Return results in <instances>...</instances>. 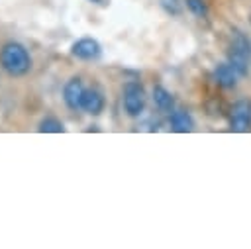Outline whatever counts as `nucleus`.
Instances as JSON below:
<instances>
[{
	"instance_id": "f257e3e1",
	"label": "nucleus",
	"mask_w": 251,
	"mask_h": 249,
	"mask_svg": "<svg viewBox=\"0 0 251 249\" xmlns=\"http://www.w3.org/2000/svg\"><path fill=\"white\" fill-rule=\"evenodd\" d=\"M31 55L20 41H6L0 47V67L10 76H25L31 71Z\"/></svg>"
},
{
	"instance_id": "f03ea898",
	"label": "nucleus",
	"mask_w": 251,
	"mask_h": 249,
	"mask_svg": "<svg viewBox=\"0 0 251 249\" xmlns=\"http://www.w3.org/2000/svg\"><path fill=\"white\" fill-rule=\"evenodd\" d=\"M122 106L126 116L139 118L147 106V92L139 80H127L122 88Z\"/></svg>"
},
{
	"instance_id": "7ed1b4c3",
	"label": "nucleus",
	"mask_w": 251,
	"mask_h": 249,
	"mask_svg": "<svg viewBox=\"0 0 251 249\" xmlns=\"http://www.w3.org/2000/svg\"><path fill=\"white\" fill-rule=\"evenodd\" d=\"M227 124H229V129L235 133H243L251 129V100L249 98H239L231 104L229 114H227Z\"/></svg>"
},
{
	"instance_id": "20e7f679",
	"label": "nucleus",
	"mask_w": 251,
	"mask_h": 249,
	"mask_svg": "<svg viewBox=\"0 0 251 249\" xmlns=\"http://www.w3.org/2000/svg\"><path fill=\"white\" fill-rule=\"evenodd\" d=\"M86 86L80 76H71L63 86V102L69 110H82V98H84Z\"/></svg>"
},
{
	"instance_id": "39448f33",
	"label": "nucleus",
	"mask_w": 251,
	"mask_h": 249,
	"mask_svg": "<svg viewBox=\"0 0 251 249\" xmlns=\"http://www.w3.org/2000/svg\"><path fill=\"white\" fill-rule=\"evenodd\" d=\"M71 55L80 61H96L102 55V45L94 37H80L71 45Z\"/></svg>"
},
{
	"instance_id": "423d86ee",
	"label": "nucleus",
	"mask_w": 251,
	"mask_h": 249,
	"mask_svg": "<svg viewBox=\"0 0 251 249\" xmlns=\"http://www.w3.org/2000/svg\"><path fill=\"white\" fill-rule=\"evenodd\" d=\"M212 78H214V82H216L218 86H222L224 90H231V88L237 86V80H239L241 76H239L237 71L226 61V63H218V65L214 67Z\"/></svg>"
},
{
	"instance_id": "0eeeda50",
	"label": "nucleus",
	"mask_w": 251,
	"mask_h": 249,
	"mask_svg": "<svg viewBox=\"0 0 251 249\" xmlns=\"http://www.w3.org/2000/svg\"><path fill=\"white\" fill-rule=\"evenodd\" d=\"M106 108V96L100 88L96 86H90L86 88L84 92V98H82V110L88 114V116H100Z\"/></svg>"
},
{
	"instance_id": "6e6552de",
	"label": "nucleus",
	"mask_w": 251,
	"mask_h": 249,
	"mask_svg": "<svg viewBox=\"0 0 251 249\" xmlns=\"http://www.w3.org/2000/svg\"><path fill=\"white\" fill-rule=\"evenodd\" d=\"M151 100L155 104V108L163 114H171L175 110V96L169 88H165L163 84H155L151 90Z\"/></svg>"
},
{
	"instance_id": "1a4fd4ad",
	"label": "nucleus",
	"mask_w": 251,
	"mask_h": 249,
	"mask_svg": "<svg viewBox=\"0 0 251 249\" xmlns=\"http://www.w3.org/2000/svg\"><path fill=\"white\" fill-rule=\"evenodd\" d=\"M169 125L176 133H188V131L194 129V118L188 110L178 108V110H173L169 114Z\"/></svg>"
},
{
	"instance_id": "9d476101",
	"label": "nucleus",
	"mask_w": 251,
	"mask_h": 249,
	"mask_svg": "<svg viewBox=\"0 0 251 249\" xmlns=\"http://www.w3.org/2000/svg\"><path fill=\"white\" fill-rule=\"evenodd\" d=\"M229 51H235V53H241L245 57L251 59V39L247 33H243L241 29H233L231 35H229Z\"/></svg>"
},
{
	"instance_id": "9b49d317",
	"label": "nucleus",
	"mask_w": 251,
	"mask_h": 249,
	"mask_svg": "<svg viewBox=\"0 0 251 249\" xmlns=\"http://www.w3.org/2000/svg\"><path fill=\"white\" fill-rule=\"evenodd\" d=\"M65 129H67L65 124L57 116H45L37 124V131L39 133H65Z\"/></svg>"
},
{
	"instance_id": "f8f14e48",
	"label": "nucleus",
	"mask_w": 251,
	"mask_h": 249,
	"mask_svg": "<svg viewBox=\"0 0 251 249\" xmlns=\"http://www.w3.org/2000/svg\"><path fill=\"white\" fill-rule=\"evenodd\" d=\"M184 6L188 8V12L196 18H206L208 16V2L206 0H184Z\"/></svg>"
},
{
	"instance_id": "ddd939ff",
	"label": "nucleus",
	"mask_w": 251,
	"mask_h": 249,
	"mask_svg": "<svg viewBox=\"0 0 251 249\" xmlns=\"http://www.w3.org/2000/svg\"><path fill=\"white\" fill-rule=\"evenodd\" d=\"M88 2H92V4H104V0H88Z\"/></svg>"
}]
</instances>
